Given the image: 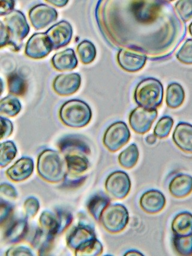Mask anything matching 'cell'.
<instances>
[{"mask_svg":"<svg viewBox=\"0 0 192 256\" xmlns=\"http://www.w3.org/2000/svg\"><path fill=\"white\" fill-rule=\"evenodd\" d=\"M21 105L13 94L8 95L1 100V113L8 117H14L20 112Z\"/></svg>","mask_w":192,"mask_h":256,"instance_id":"cell-28","label":"cell"},{"mask_svg":"<svg viewBox=\"0 0 192 256\" xmlns=\"http://www.w3.org/2000/svg\"><path fill=\"white\" fill-rule=\"evenodd\" d=\"M174 248L180 256H192V234L187 236H174Z\"/></svg>","mask_w":192,"mask_h":256,"instance_id":"cell-30","label":"cell"},{"mask_svg":"<svg viewBox=\"0 0 192 256\" xmlns=\"http://www.w3.org/2000/svg\"><path fill=\"white\" fill-rule=\"evenodd\" d=\"M166 205V198L158 190H149L142 196L140 206L144 212L149 214L161 212Z\"/></svg>","mask_w":192,"mask_h":256,"instance_id":"cell-14","label":"cell"},{"mask_svg":"<svg viewBox=\"0 0 192 256\" xmlns=\"http://www.w3.org/2000/svg\"><path fill=\"white\" fill-rule=\"evenodd\" d=\"M92 112L90 107L83 101L73 100L61 106L60 118L67 126L79 128L86 126L91 120Z\"/></svg>","mask_w":192,"mask_h":256,"instance_id":"cell-4","label":"cell"},{"mask_svg":"<svg viewBox=\"0 0 192 256\" xmlns=\"http://www.w3.org/2000/svg\"><path fill=\"white\" fill-rule=\"evenodd\" d=\"M176 10L183 22H188L192 18V0L177 2Z\"/></svg>","mask_w":192,"mask_h":256,"instance_id":"cell-35","label":"cell"},{"mask_svg":"<svg viewBox=\"0 0 192 256\" xmlns=\"http://www.w3.org/2000/svg\"><path fill=\"white\" fill-rule=\"evenodd\" d=\"M1 194L9 198L15 199L17 192L15 188L11 184H2L1 186Z\"/></svg>","mask_w":192,"mask_h":256,"instance_id":"cell-39","label":"cell"},{"mask_svg":"<svg viewBox=\"0 0 192 256\" xmlns=\"http://www.w3.org/2000/svg\"><path fill=\"white\" fill-rule=\"evenodd\" d=\"M174 120L169 116H165L159 120L154 130V134L159 138H167L170 135Z\"/></svg>","mask_w":192,"mask_h":256,"instance_id":"cell-33","label":"cell"},{"mask_svg":"<svg viewBox=\"0 0 192 256\" xmlns=\"http://www.w3.org/2000/svg\"><path fill=\"white\" fill-rule=\"evenodd\" d=\"M17 154V150L15 144L12 142L8 141L2 142L1 144V168H4L9 164Z\"/></svg>","mask_w":192,"mask_h":256,"instance_id":"cell-32","label":"cell"},{"mask_svg":"<svg viewBox=\"0 0 192 256\" xmlns=\"http://www.w3.org/2000/svg\"><path fill=\"white\" fill-rule=\"evenodd\" d=\"M53 47L46 32L32 36L26 44L25 54L29 58L39 59L48 56Z\"/></svg>","mask_w":192,"mask_h":256,"instance_id":"cell-10","label":"cell"},{"mask_svg":"<svg viewBox=\"0 0 192 256\" xmlns=\"http://www.w3.org/2000/svg\"><path fill=\"white\" fill-rule=\"evenodd\" d=\"M96 238L94 229L90 226L79 224L74 228L67 238V244L70 248L76 250L82 244Z\"/></svg>","mask_w":192,"mask_h":256,"instance_id":"cell-17","label":"cell"},{"mask_svg":"<svg viewBox=\"0 0 192 256\" xmlns=\"http://www.w3.org/2000/svg\"><path fill=\"white\" fill-rule=\"evenodd\" d=\"M156 140H157V138H156L155 134L149 135L147 136L146 141L148 144H156Z\"/></svg>","mask_w":192,"mask_h":256,"instance_id":"cell-43","label":"cell"},{"mask_svg":"<svg viewBox=\"0 0 192 256\" xmlns=\"http://www.w3.org/2000/svg\"><path fill=\"white\" fill-rule=\"evenodd\" d=\"M46 34L51 41L53 50H57L69 44L73 30L70 24L63 20L51 26Z\"/></svg>","mask_w":192,"mask_h":256,"instance_id":"cell-11","label":"cell"},{"mask_svg":"<svg viewBox=\"0 0 192 256\" xmlns=\"http://www.w3.org/2000/svg\"><path fill=\"white\" fill-rule=\"evenodd\" d=\"M174 236H187L192 234V214L182 212L176 216L172 222Z\"/></svg>","mask_w":192,"mask_h":256,"instance_id":"cell-20","label":"cell"},{"mask_svg":"<svg viewBox=\"0 0 192 256\" xmlns=\"http://www.w3.org/2000/svg\"><path fill=\"white\" fill-rule=\"evenodd\" d=\"M1 139L7 138L13 132V124L7 118L1 117Z\"/></svg>","mask_w":192,"mask_h":256,"instance_id":"cell-38","label":"cell"},{"mask_svg":"<svg viewBox=\"0 0 192 256\" xmlns=\"http://www.w3.org/2000/svg\"><path fill=\"white\" fill-rule=\"evenodd\" d=\"M39 203L36 198H29L26 200L24 204V208L26 216L28 218H32L36 215L39 210Z\"/></svg>","mask_w":192,"mask_h":256,"instance_id":"cell-37","label":"cell"},{"mask_svg":"<svg viewBox=\"0 0 192 256\" xmlns=\"http://www.w3.org/2000/svg\"><path fill=\"white\" fill-rule=\"evenodd\" d=\"M189 32H190V34L192 36V22L191 24V25L189 26Z\"/></svg>","mask_w":192,"mask_h":256,"instance_id":"cell-45","label":"cell"},{"mask_svg":"<svg viewBox=\"0 0 192 256\" xmlns=\"http://www.w3.org/2000/svg\"><path fill=\"white\" fill-rule=\"evenodd\" d=\"M125 256H143V254H141L140 252L135 251V250H131V251L127 252Z\"/></svg>","mask_w":192,"mask_h":256,"instance_id":"cell-44","label":"cell"},{"mask_svg":"<svg viewBox=\"0 0 192 256\" xmlns=\"http://www.w3.org/2000/svg\"><path fill=\"white\" fill-rule=\"evenodd\" d=\"M131 132L123 122H118L109 126L103 138V144L109 151L115 152L128 144Z\"/></svg>","mask_w":192,"mask_h":256,"instance_id":"cell-6","label":"cell"},{"mask_svg":"<svg viewBox=\"0 0 192 256\" xmlns=\"http://www.w3.org/2000/svg\"><path fill=\"white\" fill-rule=\"evenodd\" d=\"M177 58L180 62L186 64H192V40L189 38L183 44L177 54Z\"/></svg>","mask_w":192,"mask_h":256,"instance_id":"cell-36","label":"cell"},{"mask_svg":"<svg viewBox=\"0 0 192 256\" xmlns=\"http://www.w3.org/2000/svg\"><path fill=\"white\" fill-rule=\"evenodd\" d=\"M138 158V148L137 145L132 144L120 154L119 160L123 168L129 169L137 164Z\"/></svg>","mask_w":192,"mask_h":256,"instance_id":"cell-27","label":"cell"},{"mask_svg":"<svg viewBox=\"0 0 192 256\" xmlns=\"http://www.w3.org/2000/svg\"><path fill=\"white\" fill-rule=\"evenodd\" d=\"M164 88L159 80L149 78L142 80L135 89V102L140 106L156 110L163 102Z\"/></svg>","mask_w":192,"mask_h":256,"instance_id":"cell-3","label":"cell"},{"mask_svg":"<svg viewBox=\"0 0 192 256\" xmlns=\"http://www.w3.org/2000/svg\"><path fill=\"white\" fill-rule=\"evenodd\" d=\"M33 170V160L30 158L23 157L7 170L6 175L11 180L21 182L30 176Z\"/></svg>","mask_w":192,"mask_h":256,"instance_id":"cell-15","label":"cell"},{"mask_svg":"<svg viewBox=\"0 0 192 256\" xmlns=\"http://www.w3.org/2000/svg\"><path fill=\"white\" fill-rule=\"evenodd\" d=\"M1 22V47L11 46L16 50L21 48L22 40L29 32V26L25 16L19 11L15 10L7 14Z\"/></svg>","mask_w":192,"mask_h":256,"instance_id":"cell-1","label":"cell"},{"mask_svg":"<svg viewBox=\"0 0 192 256\" xmlns=\"http://www.w3.org/2000/svg\"><path fill=\"white\" fill-rule=\"evenodd\" d=\"M78 53L84 64H89L94 61L96 56V50L90 41L84 40L79 44Z\"/></svg>","mask_w":192,"mask_h":256,"instance_id":"cell-31","label":"cell"},{"mask_svg":"<svg viewBox=\"0 0 192 256\" xmlns=\"http://www.w3.org/2000/svg\"><path fill=\"white\" fill-rule=\"evenodd\" d=\"M169 190L174 197L178 198L187 197L192 192V177L184 174L177 176L171 182Z\"/></svg>","mask_w":192,"mask_h":256,"instance_id":"cell-18","label":"cell"},{"mask_svg":"<svg viewBox=\"0 0 192 256\" xmlns=\"http://www.w3.org/2000/svg\"><path fill=\"white\" fill-rule=\"evenodd\" d=\"M131 182L125 172L116 171L109 176L106 180L105 188L108 194L115 199L125 198L131 190Z\"/></svg>","mask_w":192,"mask_h":256,"instance_id":"cell-7","label":"cell"},{"mask_svg":"<svg viewBox=\"0 0 192 256\" xmlns=\"http://www.w3.org/2000/svg\"><path fill=\"white\" fill-rule=\"evenodd\" d=\"M40 224L42 230L52 236L60 233V224L58 216L48 211L42 213L40 218Z\"/></svg>","mask_w":192,"mask_h":256,"instance_id":"cell-26","label":"cell"},{"mask_svg":"<svg viewBox=\"0 0 192 256\" xmlns=\"http://www.w3.org/2000/svg\"><path fill=\"white\" fill-rule=\"evenodd\" d=\"M117 60L123 70L134 72L143 69L146 64L147 56L140 50L123 48L120 50Z\"/></svg>","mask_w":192,"mask_h":256,"instance_id":"cell-9","label":"cell"},{"mask_svg":"<svg viewBox=\"0 0 192 256\" xmlns=\"http://www.w3.org/2000/svg\"><path fill=\"white\" fill-rule=\"evenodd\" d=\"M157 117V110L139 106L130 115L129 124L135 132L143 134L150 130Z\"/></svg>","mask_w":192,"mask_h":256,"instance_id":"cell-8","label":"cell"},{"mask_svg":"<svg viewBox=\"0 0 192 256\" xmlns=\"http://www.w3.org/2000/svg\"><path fill=\"white\" fill-rule=\"evenodd\" d=\"M173 138L174 144L180 150L192 154V125L188 123L177 124Z\"/></svg>","mask_w":192,"mask_h":256,"instance_id":"cell-16","label":"cell"},{"mask_svg":"<svg viewBox=\"0 0 192 256\" xmlns=\"http://www.w3.org/2000/svg\"><path fill=\"white\" fill-rule=\"evenodd\" d=\"M53 66L59 71L71 70L78 65L75 52L72 49H67L56 54L52 59Z\"/></svg>","mask_w":192,"mask_h":256,"instance_id":"cell-19","label":"cell"},{"mask_svg":"<svg viewBox=\"0 0 192 256\" xmlns=\"http://www.w3.org/2000/svg\"><path fill=\"white\" fill-rule=\"evenodd\" d=\"M29 19L36 30L46 28L57 18L58 14L54 8L45 4L36 6L29 12Z\"/></svg>","mask_w":192,"mask_h":256,"instance_id":"cell-12","label":"cell"},{"mask_svg":"<svg viewBox=\"0 0 192 256\" xmlns=\"http://www.w3.org/2000/svg\"><path fill=\"white\" fill-rule=\"evenodd\" d=\"M1 210H4V212H1V223L3 222L4 220H6L9 215L8 214H11V208L9 204L7 203H3L2 201H1Z\"/></svg>","mask_w":192,"mask_h":256,"instance_id":"cell-42","label":"cell"},{"mask_svg":"<svg viewBox=\"0 0 192 256\" xmlns=\"http://www.w3.org/2000/svg\"><path fill=\"white\" fill-rule=\"evenodd\" d=\"M185 93L182 86L178 83H172L168 86L166 102L171 108H179L184 102Z\"/></svg>","mask_w":192,"mask_h":256,"instance_id":"cell-23","label":"cell"},{"mask_svg":"<svg viewBox=\"0 0 192 256\" xmlns=\"http://www.w3.org/2000/svg\"><path fill=\"white\" fill-rule=\"evenodd\" d=\"M103 252V246L98 240L95 239L82 244L75 250V255L78 256H99Z\"/></svg>","mask_w":192,"mask_h":256,"instance_id":"cell-29","label":"cell"},{"mask_svg":"<svg viewBox=\"0 0 192 256\" xmlns=\"http://www.w3.org/2000/svg\"><path fill=\"white\" fill-rule=\"evenodd\" d=\"M81 83V76L78 74H63L56 77L53 88L56 93L67 96L78 91Z\"/></svg>","mask_w":192,"mask_h":256,"instance_id":"cell-13","label":"cell"},{"mask_svg":"<svg viewBox=\"0 0 192 256\" xmlns=\"http://www.w3.org/2000/svg\"><path fill=\"white\" fill-rule=\"evenodd\" d=\"M67 170L72 174H82L88 168V160L85 154H65Z\"/></svg>","mask_w":192,"mask_h":256,"instance_id":"cell-22","label":"cell"},{"mask_svg":"<svg viewBox=\"0 0 192 256\" xmlns=\"http://www.w3.org/2000/svg\"><path fill=\"white\" fill-rule=\"evenodd\" d=\"M66 168L65 158L57 152L46 150L38 156V174L49 182L57 183L63 180L66 175Z\"/></svg>","mask_w":192,"mask_h":256,"instance_id":"cell-2","label":"cell"},{"mask_svg":"<svg viewBox=\"0 0 192 256\" xmlns=\"http://www.w3.org/2000/svg\"><path fill=\"white\" fill-rule=\"evenodd\" d=\"M7 256H32V252L26 247H15L8 250Z\"/></svg>","mask_w":192,"mask_h":256,"instance_id":"cell-40","label":"cell"},{"mask_svg":"<svg viewBox=\"0 0 192 256\" xmlns=\"http://www.w3.org/2000/svg\"><path fill=\"white\" fill-rule=\"evenodd\" d=\"M8 90L11 94L23 95L26 90V83L16 74H11L8 78Z\"/></svg>","mask_w":192,"mask_h":256,"instance_id":"cell-34","label":"cell"},{"mask_svg":"<svg viewBox=\"0 0 192 256\" xmlns=\"http://www.w3.org/2000/svg\"><path fill=\"white\" fill-rule=\"evenodd\" d=\"M110 204V199L104 193L100 192L93 196L88 202L87 208L93 218L100 221V218L106 208Z\"/></svg>","mask_w":192,"mask_h":256,"instance_id":"cell-21","label":"cell"},{"mask_svg":"<svg viewBox=\"0 0 192 256\" xmlns=\"http://www.w3.org/2000/svg\"><path fill=\"white\" fill-rule=\"evenodd\" d=\"M100 221L109 233H120L128 224V211L122 204L109 205L103 211Z\"/></svg>","mask_w":192,"mask_h":256,"instance_id":"cell-5","label":"cell"},{"mask_svg":"<svg viewBox=\"0 0 192 256\" xmlns=\"http://www.w3.org/2000/svg\"><path fill=\"white\" fill-rule=\"evenodd\" d=\"M13 1L1 2V16L9 14L14 6Z\"/></svg>","mask_w":192,"mask_h":256,"instance_id":"cell-41","label":"cell"},{"mask_svg":"<svg viewBox=\"0 0 192 256\" xmlns=\"http://www.w3.org/2000/svg\"><path fill=\"white\" fill-rule=\"evenodd\" d=\"M27 230V223L24 220H19L11 223L5 233L8 242H17L25 237Z\"/></svg>","mask_w":192,"mask_h":256,"instance_id":"cell-24","label":"cell"},{"mask_svg":"<svg viewBox=\"0 0 192 256\" xmlns=\"http://www.w3.org/2000/svg\"><path fill=\"white\" fill-rule=\"evenodd\" d=\"M60 148L65 154H87L90 150L85 142L79 139L70 138L64 140L60 142Z\"/></svg>","mask_w":192,"mask_h":256,"instance_id":"cell-25","label":"cell"}]
</instances>
